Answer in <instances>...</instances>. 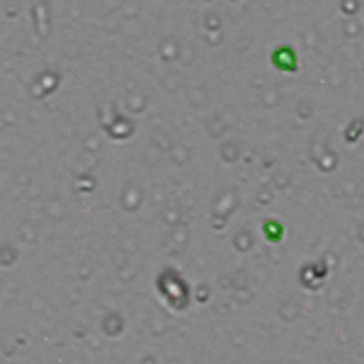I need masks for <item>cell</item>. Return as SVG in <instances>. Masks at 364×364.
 <instances>
[{
    "label": "cell",
    "instance_id": "obj_1",
    "mask_svg": "<svg viewBox=\"0 0 364 364\" xmlns=\"http://www.w3.org/2000/svg\"><path fill=\"white\" fill-rule=\"evenodd\" d=\"M266 228H267V233L269 234V237L271 234H274V232H271V229H272V228H271L269 224L267 225ZM281 229L282 228L280 225L276 224V225H274V230H272V232H274V239H280L281 234L282 233Z\"/></svg>",
    "mask_w": 364,
    "mask_h": 364
}]
</instances>
